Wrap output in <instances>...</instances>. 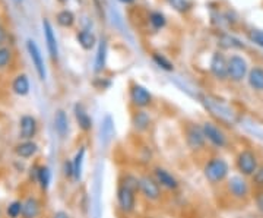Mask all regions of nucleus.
<instances>
[{
  "mask_svg": "<svg viewBox=\"0 0 263 218\" xmlns=\"http://www.w3.org/2000/svg\"><path fill=\"white\" fill-rule=\"evenodd\" d=\"M149 218H154V217H149Z\"/></svg>",
  "mask_w": 263,
  "mask_h": 218,
  "instance_id": "c03bdc74",
  "label": "nucleus"
},
{
  "mask_svg": "<svg viewBox=\"0 0 263 218\" xmlns=\"http://www.w3.org/2000/svg\"><path fill=\"white\" fill-rule=\"evenodd\" d=\"M15 152L19 158L28 160V158H32L38 152V145L34 141H22L15 147Z\"/></svg>",
  "mask_w": 263,
  "mask_h": 218,
  "instance_id": "b1692460",
  "label": "nucleus"
},
{
  "mask_svg": "<svg viewBox=\"0 0 263 218\" xmlns=\"http://www.w3.org/2000/svg\"><path fill=\"white\" fill-rule=\"evenodd\" d=\"M136 192L135 190L129 189L126 186H123L119 183L117 186V190H116V199H117V207L122 211L123 214H132L135 212L136 209V202H138V198H136Z\"/></svg>",
  "mask_w": 263,
  "mask_h": 218,
  "instance_id": "6e6552de",
  "label": "nucleus"
},
{
  "mask_svg": "<svg viewBox=\"0 0 263 218\" xmlns=\"http://www.w3.org/2000/svg\"><path fill=\"white\" fill-rule=\"evenodd\" d=\"M252 183L257 189L263 190V166H259V169L252 176Z\"/></svg>",
  "mask_w": 263,
  "mask_h": 218,
  "instance_id": "f704fd0d",
  "label": "nucleus"
},
{
  "mask_svg": "<svg viewBox=\"0 0 263 218\" xmlns=\"http://www.w3.org/2000/svg\"><path fill=\"white\" fill-rule=\"evenodd\" d=\"M53 218H70V215L66 211H57V212H54Z\"/></svg>",
  "mask_w": 263,
  "mask_h": 218,
  "instance_id": "58836bf2",
  "label": "nucleus"
},
{
  "mask_svg": "<svg viewBox=\"0 0 263 218\" xmlns=\"http://www.w3.org/2000/svg\"><path fill=\"white\" fill-rule=\"evenodd\" d=\"M63 174H65L66 179L73 180L75 174H73V162H72V160H66L65 161V164H63Z\"/></svg>",
  "mask_w": 263,
  "mask_h": 218,
  "instance_id": "c9c22d12",
  "label": "nucleus"
},
{
  "mask_svg": "<svg viewBox=\"0 0 263 218\" xmlns=\"http://www.w3.org/2000/svg\"><path fill=\"white\" fill-rule=\"evenodd\" d=\"M184 141L190 151L200 152L206 147V138L202 129V124L187 123L184 128Z\"/></svg>",
  "mask_w": 263,
  "mask_h": 218,
  "instance_id": "20e7f679",
  "label": "nucleus"
},
{
  "mask_svg": "<svg viewBox=\"0 0 263 218\" xmlns=\"http://www.w3.org/2000/svg\"><path fill=\"white\" fill-rule=\"evenodd\" d=\"M27 51H28L32 65L35 67V72H37L40 81H46L47 79V69H46V63H44V57L41 55V50L38 47V44L32 38L27 40Z\"/></svg>",
  "mask_w": 263,
  "mask_h": 218,
  "instance_id": "9b49d317",
  "label": "nucleus"
},
{
  "mask_svg": "<svg viewBox=\"0 0 263 218\" xmlns=\"http://www.w3.org/2000/svg\"><path fill=\"white\" fill-rule=\"evenodd\" d=\"M0 217H2V211H0Z\"/></svg>",
  "mask_w": 263,
  "mask_h": 218,
  "instance_id": "37998d69",
  "label": "nucleus"
},
{
  "mask_svg": "<svg viewBox=\"0 0 263 218\" xmlns=\"http://www.w3.org/2000/svg\"><path fill=\"white\" fill-rule=\"evenodd\" d=\"M254 204H256L257 211H259L260 214H263V190L256 193V196H254Z\"/></svg>",
  "mask_w": 263,
  "mask_h": 218,
  "instance_id": "4c0bfd02",
  "label": "nucleus"
},
{
  "mask_svg": "<svg viewBox=\"0 0 263 218\" xmlns=\"http://www.w3.org/2000/svg\"><path fill=\"white\" fill-rule=\"evenodd\" d=\"M12 60V50L9 47H0V69L6 67Z\"/></svg>",
  "mask_w": 263,
  "mask_h": 218,
  "instance_id": "473e14b6",
  "label": "nucleus"
},
{
  "mask_svg": "<svg viewBox=\"0 0 263 218\" xmlns=\"http://www.w3.org/2000/svg\"><path fill=\"white\" fill-rule=\"evenodd\" d=\"M54 131L62 139L67 138V135H69V119H67L65 110H62V108H59L54 113Z\"/></svg>",
  "mask_w": 263,
  "mask_h": 218,
  "instance_id": "aec40b11",
  "label": "nucleus"
},
{
  "mask_svg": "<svg viewBox=\"0 0 263 218\" xmlns=\"http://www.w3.org/2000/svg\"><path fill=\"white\" fill-rule=\"evenodd\" d=\"M85 157H86V147L82 145L79 147V150L76 151L75 157L72 158V162H73V180L81 181L82 180V176H84V164H85Z\"/></svg>",
  "mask_w": 263,
  "mask_h": 218,
  "instance_id": "4be33fe9",
  "label": "nucleus"
},
{
  "mask_svg": "<svg viewBox=\"0 0 263 218\" xmlns=\"http://www.w3.org/2000/svg\"><path fill=\"white\" fill-rule=\"evenodd\" d=\"M247 81L254 91H263V67L256 66L250 69L247 75Z\"/></svg>",
  "mask_w": 263,
  "mask_h": 218,
  "instance_id": "a878e982",
  "label": "nucleus"
},
{
  "mask_svg": "<svg viewBox=\"0 0 263 218\" xmlns=\"http://www.w3.org/2000/svg\"><path fill=\"white\" fill-rule=\"evenodd\" d=\"M152 62L160 69L165 70V72H173L174 70V63L170 60L168 57H165L161 53H152Z\"/></svg>",
  "mask_w": 263,
  "mask_h": 218,
  "instance_id": "c85d7f7f",
  "label": "nucleus"
},
{
  "mask_svg": "<svg viewBox=\"0 0 263 218\" xmlns=\"http://www.w3.org/2000/svg\"><path fill=\"white\" fill-rule=\"evenodd\" d=\"M75 21L76 18L75 15H73V12L69 9L60 10L56 15V22L62 28H72L75 25Z\"/></svg>",
  "mask_w": 263,
  "mask_h": 218,
  "instance_id": "bb28decb",
  "label": "nucleus"
},
{
  "mask_svg": "<svg viewBox=\"0 0 263 218\" xmlns=\"http://www.w3.org/2000/svg\"><path fill=\"white\" fill-rule=\"evenodd\" d=\"M119 183L126 186V188H129V189L135 190L136 193H139V177L138 176H135L132 173H126V174H123Z\"/></svg>",
  "mask_w": 263,
  "mask_h": 218,
  "instance_id": "7c9ffc66",
  "label": "nucleus"
},
{
  "mask_svg": "<svg viewBox=\"0 0 263 218\" xmlns=\"http://www.w3.org/2000/svg\"><path fill=\"white\" fill-rule=\"evenodd\" d=\"M37 183L43 190H47L51 183V171L47 166H38L37 170Z\"/></svg>",
  "mask_w": 263,
  "mask_h": 218,
  "instance_id": "cd10ccee",
  "label": "nucleus"
},
{
  "mask_svg": "<svg viewBox=\"0 0 263 218\" xmlns=\"http://www.w3.org/2000/svg\"><path fill=\"white\" fill-rule=\"evenodd\" d=\"M107 53H108V44L107 40L101 38L97 44V55H95L94 60V72L95 74H101L105 65H107Z\"/></svg>",
  "mask_w": 263,
  "mask_h": 218,
  "instance_id": "a211bd4d",
  "label": "nucleus"
},
{
  "mask_svg": "<svg viewBox=\"0 0 263 218\" xmlns=\"http://www.w3.org/2000/svg\"><path fill=\"white\" fill-rule=\"evenodd\" d=\"M3 40H5V29L0 27V43H2Z\"/></svg>",
  "mask_w": 263,
  "mask_h": 218,
  "instance_id": "ea45409f",
  "label": "nucleus"
},
{
  "mask_svg": "<svg viewBox=\"0 0 263 218\" xmlns=\"http://www.w3.org/2000/svg\"><path fill=\"white\" fill-rule=\"evenodd\" d=\"M152 176H154L155 180L160 183V186L162 189L177 190L180 188L179 179L171 171L161 167V166H157V167L152 169Z\"/></svg>",
  "mask_w": 263,
  "mask_h": 218,
  "instance_id": "ddd939ff",
  "label": "nucleus"
},
{
  "mask_svg": "<svg viewBox=\"0 0 263 218\" xmlns=\"http://www.w3.org/2000/svg\"><path fill=\"white\" fill-rule=\"evenodd\" d=\"M43 31H44V40H46V46H47L50 59L53 62H57L59 60V44H57V38L53 25L47 18L43 19Z\"/></svg>",
  "mask_w": 263,
  "mask_h": 218,
  "instance_id": "2eb2a0df",
  "label": "nucleus"
},
{
  "mask_svg": "<svg viewBox=\"0 0 263 218\" xmlns=\"http://www.w3.org/2000/svg\"><path fill=\"white\" fill-rule=\"evenodd\" d=\"M203 177L211 185H219L230 177V164L224 157L214 155L203 164Z\"/></svg>",
  "mask_w": 263,
  "mask_h": 218,
  "instance_id": "f257e3e1",
  "label": "nucleus"
},
{
  "mask_svg": "<svg viewBox=\"0 0 263 218\" xmlns=\"http://www.w3.org/2000/svg\"><path fill=\"white\" fill-rule=\"evenodd\" d=\"M12 91L19 97H25L29 94V79L25 74H19L15 76L12 82Z\"/></svg>",
  "mask_w": 263,
  "mask_h": 218,
  "instance_id": "393cba45",
  "label": "nucleus"
},
{
  "mask_svg": "<svg viewBox=\"0 0 263 218\" xmlns=\"http://www.w3.org/2000/svg\"><path fill=\"white\" fill-rule=\"evenodd\" d=\"M151 124L152 117L146 110H135V113L132 114V126L136 132L143 133L149 131Z\"/></svg>",
  "mask_w": 263,
  "mask_h": 218,
  "instance_id": "f3484780",
  "label": "nucleus"
},
{
  "mask_svg": "<svg viewBox=\"0 0 263 218\" xmlns=\"http://www.w3.org/2000/svg\"><path fill=\"white\" fill-rule=\"evenodd\" d=\"M38 132L37 119L31 114H24L19 120V136L22 141H32Z\"/></svg>",
  "mask_w": 263,
  "mask_h": 218,
  "instance_id": "4468645a",
  "label": "nucleus"
},
{
  "mask_svg": "<svg viewBox=\"0 0 263 218\" xmlns=\"http://www.w3.org/2000/svg\"><path fill=\"white\" fill-rule=\"evenodd\" d=\"M114 135H116V126H114L113 117L110 114H107L101 120V142L107 147L113 141Z\"/></svg>",
  "mask_w": 263,
  "mask_h": 218,
  "instance_id": "412c9836",
  "label": "nucleus"
},
{
  "mask_svg": "<svg viewBox=\"0 0 263 218\" xmlns=\"http://www.w3.org/2000/svg\"><path fill=\"white\" fill-rule=\"evenodd\" d=\"M6 214L9 218L22 217V202L21 201H12L6 208Z\"/></svg>",
  "mask_w": 263,
  "mask_h": 218,
  "instance_id": "2f4dec72",
  "label": "nucleus"
},
{
  "mask_svg": "<svg viewBox=\"0 0 263 218\" xmlns=\"http://www.w3.org/2000/svg\"><path fill=\"white\" fill-rule=\"evenodd\" d=\"M202 129H203L206 141L212 147H215L218 150H224L228 145V138H227L226 132L221 129V126H218V124L211 122V120H205L202 123Z\"/></svg>",
  "mask_w": 263,
  "mask_h": 218,
  "instance_id": "423d86ee",
  "label": "nucleus"
},
{
  "mask_svg": "<svg viewBox=\"0 0 263 218\" xmlns=\"http://www.w3.org/2000/svg\"><path fill=\"white\" fill-rule=\"evenodd\" d=\"M227 190L234 199H246L250 195V185L241 174H234L227 179Z\"/></svg>",
  "mask_w": 263,
  "mask_h": 218,
  "instance_id": "9d476101",
  "label": "nucleus"
},
{
  "mask_svg": "<svg viewBox=\"0 0 263 218\" xmlns=\"http://www.w3.org/2000/svg\"><path fill=\"white\" fill-rule=\"evenodd\" d=\"M15 2H22V0H15Z\"/></svg>",
  "mask_w": 263,
  "mask_h": 218,
  "instance_id": "79ce46f5",
  "label": "nucleus"
},
{
  "mask_svg": "<svg viewBox=\"0 0 263 218\" xmlns=\"http://www.w3.org/2000/svg\"><path fill=\"white\" fill-rule=\"evenodd\" d=\"M249 75V65L245 57L240 55H231L228 57V79L233 82H243Z\"/></svg>",
  "mask_w": 263,
  "mask_h": 218,
  "instance_id": "0eeeda50",
  "label": "nucleus"
},
{
  "mask_svg": "<svg viewBox=\"0 0 263 218\" xmlns=\"http://www.w3.org/2000/svg\"><path fill=\"white\" fill-rule=\"evenodd\" d=\"M119 2H122L124 5H132V3H135L136 0H119Z\"/></svg>",
  "mask_w": 263,
  "mask_h": 218,
  "instance_id": "a19ab883",
  "label": "nucleus"
},
{
  "mask_svg": "<svg viewBox=\"0 0 263 218\" xmlns=\"http://www.w3.org/2000/svg\"><path fill=\"white\" fill-rule=\"evenodd\" d=\"M41 212V204L37 198L28 196L22 202V217L21 218H38Z\"/></svg>",
  "mask_w": 263,
  "mask_h": 218,
  "instance_id": "6ab92c4d",
  "label": "nucleus"
},
{
  "mask_svg": "<svg viewBox=\"0 0 263 218\" xmlns=\"http://www.w3.org/2000/svg\"><path fill=\"white\" fill-rule=\"evenodd\" d=\"M139 193L149 202H158L162 198V188L152 174H143L139 177Z\"/></svg>",
  "mask_w": 263,
  "mask_h": 218,
  "instance_id": "39448f33",
  "label": "nucleus"
},
{
  "mask_svg": "<svg viewBox=\"0 0 263 218\" xmlns=\"http://www.w3.org/2000/svg\"><path fill=\"white\" fill-rule=\"evenodd\" d=\"M200 103L205 105L209 113L212 116H215L218 120H221L222 123L228 124H234L235 120H237V114L230 107L228 104H226L224 101L221 100H216L211 95H202L200 97Z\"/></svg>",
  "mask_w": 263,
  "mask_h": 218,
  "instance_id": "f03ea898",
  "label": "nucleus"
},
{
  "mask_svg": "<svg viewBox=\"0 0 263 218\" xmlns=\"http://www.w3.org/2000/svg\"><path fill=\"white\" fill-rule=\"evenodd\" d=\"M129 98H130L132 105L136 110H145L146 107L152 104V100H154L149 89L141 84H132L129 88Z\"/></svg>",
  "mask_w": 263,
  "mask_h": 218,
  "instance_id": "1a4fd4ad",
  "label": "nucleus"
},
{
  "mask_svg": "<svg viewBox=\"0 0 263 218\" xmlns=\"http://www.w3.org/2000/svg\"><path fill=\"white\" fill-rule=\"evenodd\" d=\"M76 41H78V44L84 48V50H92L98 44L95 34L92 31H89V29H81V31H78L76 32Z\"/></svg>",
  "mask_w": 263,
  "mask_h": 218,
  "instance_id": "5701e85b",
  "label": "nucleus"
},
{
  "mask_svg": "<svg viewBox=\"0 0 263 218\" xmlns=\"http://www.w3.org/2000/svg\"><path fill=\"white\" fill-rule=\"evenodd\" d=\"M168 2L170 5H173L180 12H184V10H187L190 8V3H189L187 0H168Z\"/></svg>",
  "mask_w": 263,
  "mask_h": 218,
  "instance_id": "e433bc0d",
  "label": "nucleus"
},
{
  "mask_svg": "<svg viewBox=\"0 0 263 218\" xmlns=\"http://www.w3.org/2000/svg\"><path fill=\"white\" fill-rule=\"evenodd\" d=\"M235 167L238 173L245 177H252L259 169V158L253 150H241L235 157Z\"/></svg>",
  "mask_w": 263,
  "mask_h": 218,
  "instance_id": "7ed1b4c3",
  "label": "nucleus"
},
{
  "mask_svg": "<svg viewBox=\"0 0 263 218\" xmlns=\"http://www.w3.org/2000/svg\"><path fill=\"white\" fill-rule=\"evenodd\" d=\"M249 40L256 46L263 48V31L262 29H250L249 31Z\"/></svg>",
  "mask_w": 263,
  "mask_h": 218,
  "instance_id": "72a5a7b5",
  "label": "nucleus"
},
{
  "mask_svg": "<svg viewBox=\"0 0 263 218\" xmlns=\"http://www.w3.org/2000/svg\"><path fill=\"white\" fill-rule=\"evenodd\" d=\"M209 70L218 81H226L228 79V59L222 51H215L212 55Z\"/></svg>",
  "mask_w": 263,
  "mask_h": 218,
  "instance_id": "f8f14e48",
  "label": "nucleus"
},
{
  "mask_svg": "<svg viewBox=\"0 0 263 218\" xmlns=\"http://www.w3.org/2000/svg\"><path fill=\"white\" fill-rule=\"evenodd\" d=\"M73 114H75L76 124L82 132L88 133L92 131V128H94L92 117L86 112V107L82 103H76L75 107H73Z\"/></svg>",
  "mask_w": 263,
  "mask_h": 218,
  "instance_id": "dca6fc26",
  "label": "nucleus"
},
{
  "mask_svg": "<svg viewBox=\"0 0 263 218\" xmlns=\"http://www.w3.org/2000/svg\"><path fill=\"white\" fill-rule=\"evenodd\" d=\"M149 24L154 29H162L167 25V18L160 10H154L149 13Z\"/></svg>",
  "mask_w": 263,
  "mask_h": 218,
  "instance_id": "c756f323",
  "label": "nucleus"
}]
</instances>
